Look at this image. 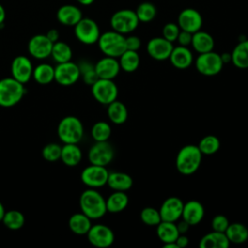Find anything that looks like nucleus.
<instances>
[{
	"mask_svg": "<svg viewBox=\"0 0 248 248\" xmlns=\"http://www.w3.org/2000/svg\"><path fill=\"white\" fill-rule=\"evenodd\" d=\"M202 154L198 145L187 144L180 148L175 158V167L179 173L191 175L195 173L202 164Z\"/></svg>",
	"mask_w": 248,
	"mask_h": 248,
	"instance_id": "nucleus-1",
	"label": "nucleus"
},
{
	"mask_svg": "<svg viewBox=\"0 0 248 248\" xmlns=\"http://www.w3.org/2000/svg\"><path fill=\"white\" fill-rule=\"evenodd\" d=\"M79 207L81 212L91 220L100 219L108 212L105 198L93 188H88L81 193Z\"/></svg>",
	"mask_w": 248,
	"mask_h": 248,
	"instance_id": "nucleus-2",
	"label": "nucleus"
},
{
	"mask_svg": "<svg viewBox=\"0 0 248 248\" xmlns=\"http://www.w3.org/2000/svg\"><path fill=\"white\" fill-rule=\"evenodd\" d=\"M83 133L82 122L74 115L63 117L57 126V136L63 143H78Z\"/></svg>",
	"mask_w": 248,
	"mask_h": 248,
	"instance_id": "nucleus-3",
	"label": "nucleus"
},
{
	"mask_svg": "<svg viewBox=\"0 0 248 248\" xmlns=\"http://www.w3.org/2000/svg\"><path fill=\"white\" fill-rule=\"evenodd\" d=\"M97 43L100 50L106 56L119 58V56L126 50L125 35L114 30L102 33Z\"/></svg>",
	"mask_w": 248,
	"mask_h": 248,
	"instance_id": "nucleus-4",
	"label": "nucleus"
},
{
	"mask_svg": "<svg viewBox=\"0 0 248 248\" xmlns=\"http://www.w3.org/2000/svg\"><path fill=\"white\" fill-rule=\"evenodd\" d=\"M25 94L24 84L14 78L0 79V106L4 108L14 107L18 104Z\"/></svg>",
	"mask_w": 248,
	"mask_h": 248,
	"instance_id": "nucleus-5",
	"label": "nucleus"
},
{
	"mask_svg": "<svg viewBox=\"0 0 248 248\" xmlns=\"http://www.w3.org/2000/svg\"><path fill=\"white\" fill-rule=\"evenodd\" d=\"M109 23L112 30L126 35L138 28L140 20L135 11L131 9H121L112 14Z\"/></svg>",
	"mask_w": 248,
	"mask_h": 248,
	"instance_id": "nucleus-6",
	"label": "nucleus"
},
{
	"mask_svg": "<svg viewBox=\"0 0 248 248\" xmlns=\"http://www.w3.org/2000/svg\"><path fill=\"white\" fill-rule=\"evenodd\" d=\"M91 93L98 103L108 106L117 100L118 88L113 79L98 78L91 85Z\"/></svg>",
	"mask_w": 248,
	"mask_h": 248,
	"instance_id": "nucleus-7",
	"label": "nucleus"
},
{
	"mask_svg": "<svg viewBox=\"0 0 248 248\" xmlns=\"http://www.w3.org/2000/svg\"><path fill=\"white\" fill-rule=\"evenodd\" d=\"M74 33L76 38L84 45L96 44L101 35L99 25L90 17H82L74 26Z\"/></svg>",
	"mask_w": 248,
	"mask_h": 248,
	"instance_id": "nucleus-8",
	"label": "nucleus"
},
{
	"mask_svg": "<svg viewBox=\"0 0 248 248\" xmlns=\"http://www.w3.org/2000/svg\"><path fill=\"white\" fill-rule=\"evenodd\" d=\"M195 66L198 72L203 76H215L219 74L224 66L221 55L213 50L200 53L195 60Z\"/></svg>",
	"mask_w": 248,
	"mask_h": 248,
	"instance_id": "nucleus-9",
	"label": "nucleus"
},
{
	"mask_svg": "<svg viewBox=\"0 0 248 248\" xmlns=\"http://www.w3.org/2000/svg\"><path fill=\"white\" fill-rule=\"evenodd\" d=\"M108 170L104 166L90 164L80 173V180L88 188L98 189L107 185Z\"/></svg>",
	"mask_w": 248,
	"mask_h": 248,
	"instance_id": "nucleus-10",
	"label": "nucleus"
},
{
	"mask_svg": "<svg viewBox=\"0 0 248 248\" xmlns=\"http://www.w3.org/2000/svg\"><path fill=\"white\" fill-rule=\"evenodd\" d=\"M80 78V73L78 63L68 61L58 63L54 67V80L63 86L75 84Z\"/></svg>",
	"mask_w": 248,
	"mask_h": 248,
	"instance_id": "nucleus-11",
	"label": "nucleus"
},
{
	"mask_svg": "<svg viewBox=\"0 0 248 248\" xmlns=\"http://www.w3.org/2000/svg\"><path fill=\"white\" fill-rule=\"evenodd\" d=\"M114 158V149L108 141H95L89 148L88 160L90 164L107 167Z\"/></svg>",
	"mask_w": 248,
	"mask_h": 248,
	"instance_id": "nucleus-12",
	"label": "nucleus"
},
{
	"mask_svg": "<svg viewBox=\"0 0 248 248\" xmlns=\"http://www.w3.org/2000/svg\"><path fill=\"white\" fill-rule=\"evenodd\" d=\"M86 235L89 243L97 248H107L114 242V232L104 224L92 225Z\"/></svg>",
	"mask_w": 248,
	"mask_h": 248,
	"instance_id": "nucleus-13",
	"label": "nucleus"
},
{
	"mask_svg": "<svg viewBox=\"0 0 248 248\" xmlns=\"http://www.w3.org/2000/svg\"><path fill=\"white\" fill-rule=\"evenodd\" d=\"M177 24L181 30L195 33L202 26V16L200 12L193 8L183 9L177 16Z\"/></svg>",
	"mask_w": 248,
	"mask_h": 248,
	"instance_id": "nucleus-14",
	"label": "nucleus"
},
{
	"mask_svg": "<svg viewBox=\"0 0 248 248\" xmlns=\"http://www.w3.org/2000/svg\"><path fill=\"white\" fill-rule=\"evenodd\" d=\"M53 43L46 34H37L33 36L27 45L28 52L36 59H45L50 56Z\"/></svg>",
	"mask_w": 248,
	"mask_h": 248,
	"instance_id": "nucleus-15",
	"label": "nucleus"
},
{
	"mask_svg": "<svg viewBox=\"0 0 248 248\" xmlns=\"http://www.w3.org/2000/svg\"><path fill=\"white\" fill-rule=\"evenodd\" d=\"M173 45L164 37H154L150 39L146 45V51L148 55L158 61L169 59Z\"/></svg>",
	"mask_w": 248,
	"mask_h": 248,
	"instance_id": "nucleus-16",
	"label": "nucleus"
},
{
	"mask_svg": "<svg viewBox=\"0 0 248 248\" xmlns=\"http://www.w3.org/2000/svg\"><path fill=\"white\" fill-rule=\"evenodd\" d=\"M33 69L32 62L28 57L24 55L16 56L11 64L12 78L20 83L25 84L32 78Z\"/></svg>",
	"mask_w": 248,
	"mask_h": 248,
	"instance_id": "nucleus-17",
	"label": "nucleus"
},
{
	"mask_svg": "<svg viewBox=\"0 0 248 248\" xmlns=\"http://www.w3.org/2000/svg\"><path fill=\"white\" fill-rule=\"evenodd\" d=\"M184 202L177 197H169L161 204L159 212L162 221L176 222L181 218Z\"/></svg>",
	"mask_w": 248,
	"mask_h": 248,
	"instance_id": "nucleus-18",
	"label": "nucleus"
},
{
	"mask_svg": "<svg viewBox=\"0 0 248 248\" xmlns=\"http://www.w3.org/2000/svg\"><path fill=\"white\" fill-rule=\"evenodd\" d=\"M120 65L117 58L106 56L98 60L95 64V71L99 78L113 79L120 72Z\"/></svg>",
	"mask_w": 248,
	"mask_h": 248,
	"instance_id": "nucleus-19",
	"label": "nucleus"
},
{
	"mask_svg": "<svg viewBox=\"0 0 248 248\" xmlns=\"http://www.w3.org/2000/svg\"><path fill=\"white\" fill-rule=\"evenodd\" d=\"M204 217V207L199 201L191 200L184 202L181 218L190 226H196Z\"/></svg>",
	"mask_w": 248,
	"mask_h": 248,
	"instance_id": "nucleus-20",
	"label": "nucleus"
},
{
	"mask_svg": "<svg viewBox=\"0 0 248 248\" xmlns=\"http://www.w3.org/2000/svg\"><path fill=\"white\" fill-rule=\"evenodd\" d=\"M169 60L170 64L176 69L184 70L193 64L194 56L188 46L178 45L177 46H173Z\"/></svg>",
	"mask_w": 248,
	"mask_h": 248,
	"instance_id": "nucleus-21",
	"label": "nucleus"
},
{
	"mask_svg": "<svg viewBox=\"0 0 248 248\" xmlns=\"http://www.w3.org/2000/svg\"><path fill=\"white\" fill-rule=\"evenodd\" d=\"M57 20L66 26H75L83 16L80 9L75 5L66 4L61 6L56 13Z\"/></svg>",
	"mask_w": 248,
	"mask_h": 248,
	"instance_id": "nucleus-22",
	"label": "nucleus"
},
{
	"mask_svg": "<svg viewBox=\"0 0 248 248\" xmlns=\"http://www.w3.org/2000/svg\"><path fill=\"white\" fill-rule=\"evenodd\" d=\"M107 185L113 191L126 192L133 186V178L130 174L123 171L108 172Z\"/></svg>",
	"mask_w": 248,
	"mask_h": 248,
	"instance_id": "nucleus-23",
	"label": "nucleus"
},
{
	"mask_svg": "<svg viewBox=\"0 0 248 248\" xmlns=\"http://www.w3.org/2000/svg\"><path fill=\"white\" fill-rule=\"evenodd\" d=\"M230 244L225 232L212 231L201 238L199 246L201 248H228Z\"/></svg>",
	"mask_w": 248,
	"mask_h": 248,
	"instance_id": "nucleus-24",
	"label": "nucleus"
},
{
	"mask_svg": "<svg viewBox=\"0 0 248 248\" xmlns=\"http://www.w3.org/2000/svg\"><path fill=\"white\" fill-rule=\"evenodd\" d=\"M214 45L213 37L205 31L199 30L192 35L191 46L199 54L213 50Z\"/></svg>",
	"mask_w": 248,
	"mask_h": 248,
	"instance_id": "nucleus-25",
	"label": "nucleus"
},
{
	"mask_svg": "<svg viewBox=\"0 0 248 248\" xmlns=\"http://www.w3.org/2000/svg\"><path fill=\"white\" fill-rule=\"evenodd\" d=\"M82 158L81 149L78 143H64L61 148L60 159L62 163L68 167H75L78 165Z\"/></svg>",
	"mask_w": 248,
	"mask_h": 248,
	"instance_id": "nucleus-26",
	"label": "nucleus"
},
{
	"mask_svg": "<svg viewBox=\"0 0 248 248\" xmlns=\"http://www.w3.org/2000/svg\"><path fill=\"white\" fill-rule=\"evenodd\" d=\"M70 230L78 235H86L91 228V219L82 212L73 214L68 222Z\"/></svg>",
	"mask_w": 248,
	"mask_h": 248,
	"instance_id": "nucleus-27",
	"label": "nucleus"
},
{
	"mask_svg": "<svg viewBox=\"0 0 248 248\" xmlns=\"http://www.w3.org/2000/svg\"><path fill=\"white\" fill-rule=\"evenodd\" d=\"M129 203V197L126 192L114 191L106 200L107 211L110 213H119L123 211Z\"/></svg>",
	"mask_w": 248,
	"mask_h": 248,
	"instance_id": "nucleus-28",
	"label": "nucleus"
},
{
	"mask_svg": "<svg viewBox=\"0 0 248 248\" xmlns=\"http://www.w3.org/2000/svg\"><path fill=\"white\" fill-rule=\"evenodd\" d=\"M107 113L110 122L116 125L125 123L128 118L127 107L118 100H115L108 105Z\"/></svg>",
	"mask_w": 248,
	"mask_h": 248,
	"instance_id": "nucleus-29",
	"label": "nucleus"
},
{
	"mask_svg": "<svg viewBox=\"0 0 248 248\" xmlns=\"http://www.w3.org/2000/svg\"><path fill=\"white\" fill-rule=\"evenodd\" d=\"M156 232L159 239L165 244L170 242H175L179 235L176 224L174 222L161 221L156 226Z\"/></svg>",
	"mask_w": 248,
	"mask_h": 248,
	"instance_id": "nucleus-30",
	"label": "nucleus"
},
{
	"mask_svg": "<svg viewBox=\"0 0 248 248\" xmlns=\"http://www.w3.org/2000/svg\"><path fill=\"white\" fill-rule=\"evenodd\" d=\"M225 233L229 241L233 244H241L248 239V229L242 223H230Z\"/></svg>",
	"mask_w": 248,
	"mask_h": 248,
	"instance_id": "nucleus-31",
	"label": "nucleus"
},
{
	"mask_svg": "<svg viewBox=\"0 0 248 248\" xmlns=\"http://www.w3.org/2000/svg\"><path fill=\"white\" fill-rule=\"evenodd\" d=\"M232 63L239 69L248 68V40L240 41L231 52Z\"/></svg>",
	"mask_w": 248,
	"mask_h": 248,
	"instance_id": "nucleus-32",
	"label": "nucleus"
},
{
	"mask_svg": "<svg viewBox=\"0 0 248 248\" xmlns=\"http://www.w3.org/2000/svg\"><path fill=\"white\" fill-rule=\"evenodd\" d=\"M32 78L39 84H48L54 80V67L47 63H41L33 69Z\"/></svg>",
	"mask_w": 248,
	"mask_h": 248,
	"instance_id": "nucleus-33",
	"label": "nucleus"
},
{
	"mask_svg": "<svg viewBox=\"0 0 248 248\" xmlns=\"http://www.w3.org/2000/svg\"><path fill=\"white\" fill-rule=\"evenodd\" d=\"M119 65L120 69L126 73H133L135 72L140 62V55L138 51L126 49L120 56H119Z\"/></svg>",
	"mask_w": 248,
	"mask_h": 248,
	"instance_id": "nucleus-34",
	"label": "nucleus"
},
{
	"mask_svg": "<svg viewBox=\"0 0 248 248\" xmlns=\"http://www.w3.org/2000/svg\"><path fill=\"white\" fill-rule=\"evenodd\" d=\"M50 56L57 64L68 62V61H71L72 59L73 51L71 46L67 43L57 41L52 45Z\"/></svg>",
	"mask_w": 248,
	"mask_h": 248,
	"instance_id": "nucleus-35",
	"label": "nucleus"
},
{
	"mask_svg": "<svg viewBox=\"0 0 248 248\" xmlns=\"http://www.w3.org/2000/svg\"><path fill=\"white\" fill-rule=\"evenodd\" d=\"M2 222L6 228L13 230V231H16L23 227V225L25 223V217H24L23 213H21L20 211L12 209V210L5 212Z\"/></svg>",
	"mask_w": 248,
	"mask_h": 248,
	"instance_id": "nucleus-36",
	"label": "nucleus"
},
{
	"mask_svg": "<svg viewBox=\"0 0 248 248\" xmlns=\"http://www.w3.org/2000/svg\"><path fill=\"white\" fill-rule=\"evenodd\" d=\"M220 146V140L214 135H207L203 137L198 144V147L202 155H212L219 150Z\"/></svg>",
	"mask_w": 248,
	"mask_h": 248,
	"instance_id": "nucleus-37",
	"label": "nucleus"
},
{
	"mask_svg": "<svg viewBox=\"0 0 248 248\" xmlns=\"http://www.w3.org/2000/svg\"><path fill=\"white\" fill-rule=\"evenodd\" d=\"M135 12L140 22H144V23L152 21L157 15V9L155 5L151 2L140 3L137 7Z\"/></svg>",
	"mask_w": 248,
	"mask_h": 248,
	"instance_id": "nucleus-38",
	"label": "nucleus"
},
{
	"mask_svg": "<svg viewBox=\"0 0 248 248\" xmlns=\"http://www.w3.org/2000/svg\"><path fill=\"white\" fill-rule=\"evenodd\" d=\"M80 78H82L83 82L87 85H92L96 80L99 78L97 76V73L95 71V65L90 63L89 61L82 60L78 64Z\"/></svg>",
	"mask_w": 248,
	"mask_h": 248,
	"instance_id": "nucleus-39",
	"label": "nucleus"
},
{
	"mask_svg": "<svg viewBox=\"0 0 248 248\" xmlns=\"http://www.w3.org/2000/svg\"><path fill=\"white\" fill-rule=\"evenodd\" d=\"M91 136L95 141H106L111 136V127L106 121H98L91 128Z\"/></svg>",
	"mask_w": 248,
	"mask_h": 248,
	"instance_id": "nucleus-40",
	"label": "nucleus"
},
{
	"mask_svg": "<svg viewBox=\"0 0 248 248\" xmlns=\"http://www.w3.org/2000/svg\"><path fill=\"white\" fill-rule=\"evenodd\" d=\"M140 217L142 223L151 227H156L162 221L159 210L151 206H146L142 208Z\"/></svg>",
	"mask_w": 248,
	"mask_h": 248,
	"instance_id": "nucleus-41",
	"label": "nucleus"
},
{
	"mask_svg": "<svg viewBox=\"0 0 248 248\" xmlns=\"http://www.w3.org/2000/svg\"><path fill=\"white\" fill-rule=\"evenodd\" d=\"M61 148L62 146L59 145L58 143H54V142L47 143L46 145L44 146L42 150V156L46 161L55 162L60 159Z\"/></svg>",
	"mask_w": 248,
	"mask_h": 248,
	"instance_id": "nucleus-42",
	"label": "nucleus"
},
{
	"mask_svg": "<svg viewBox=\"0 0 248 248\" xmlns=\"http://www.w3.org/2000/svg\"><path fill=\"white\" fill-rule=\"evenodd\" d=\"M180 28L177 23L174 22H168L163 26L162 29V37L167 39L168 41L173 43L176 41L178 34L180 32Z\"/></svg>",
	"mask_w": 248,
	"mask_h": 248,
	"instance_id": "nucleus-43",
	"label": "nucleus"
},
{
	"mask_svg": "<svg viewBox=\"0 0 248 248\" xmlns=\"http://www.w3.org/2000/svg\"><path fill=\"white\" fill-rule=\"evenodd\" d=\"M229 225H230L229 219L222 214L215 215L211 220V228L213 231H216V232H225Z\"/></svg>",
	"mask_w": 248,
	"mask_h": 248,
	"instance_id": "nucleus-44",
	"label": "nucleus"
},
{
	"mask_svg": "<svg viewBox=\"0 0 248 248\" xmlns=\"http://www.w3.org/2000/svg\"><path fill=\"white\" fill-rule=\"evenodd\" d=\"M141 46V41L138 36L130 35L126 37V49L138 51Z\"/></svg>",
	"mask_w": 248,
	"mask_h": 248,
	"instance_id": "nucleus-45",
	"label": "nucleus"
},
{
	"mask_svg": "<svg viewBox=\"0 0 248 248\" xmlns=\"http://www.w3.org/2000/svg\"><path fill=\"white\" fill-rule=\"evenodd\" d=\"M192 33L184 31V30H180L178 37L176 39V42L178 43L179 46H191V42H192Z\"/></svg>",
	"mask_w": 248,
	"mask_h": 248,
	"instance_id": "nucleus-46",
	"label": "nucleus"
},
{
	"mask_svg": "<svg viewBox=\"0 0 248 248\" xmlns=\"http://www.w3.org/2000/svg\"><path fill=\"white\" fill-rule=\"evenodd\" d=\"M175 243L178 248H184L189 244V238L186 234H179L175 240Z\"/></svg>",
	"mask_w": 248,
	"mask_h": 248,
	"instance_id": "nucleus-47",
	"label": "nucleus"
},
{
	"mask_svg": "<svg viewBox=\"0 0 248 248\" xmlns=\"http://www.w3.org/2000/svg\"><path fill=\"white\" fill-rule=\"evenodd\" d=\"M176 227H177V230H178L179 234H186L191 226H190L186 221H184V220L182 219L181 221H179V222L176 224Z\"/></svg>",
	"mask_w": 248,
	"mask_h": 248,
	"instance_id": "nucleus-48",
	"label": "nucleus"
},
{
	"mask_svg": "<svg viewBox=\"0 0 248 248\" xmlns=\"http://www.w3.org/2000/svg\"><path fill=\"white\" fill-rule=\"evenodd\" d=\"M46 35V37H47L52 43L57 42L58 39H59V32H58L56 29H54V28L48 30Z\"/></svg>",
	"mask_w": 248,
	"mask_h": 248,
	"instance_id": "nucleus-49",
	"label": "nucleus"
},
{
	"mask_svg": "<svg viewBox=\"0 0 248 248\" xmlns=\"http://www.w3.org/2000/svg\"><path fill=\"white\" fill-rule=\"evenodd\" d=\"M220 55H221V59H222L223 63H224V65L227 64V63H229V62H232V54H231V53H229V52H223V53L220 54Z\"/></svg>",
	"mask_w": 248,
	"mask_h": 248,
	"instance_id": "nucleus-50",
	"label": "nucleus"
},
{
	"mask_svg": "<svg viewBox=\"0 0 248 248\" xmlns=\"http://www.w3.org/2000/svg\"><path fill=\"white\" fill-rule=\"evenodd\" d=\"M5 18H6V12H5L4 7L0 4V26L4 23Z\"/></svg>",
	"mask_w": 248,
	"mask_h": 248,
	"instance_id": "nucleus-51",
	"label": "nucleus"
},
{
	"mask_svg": "<svg viewBox=\"0 0 248 248\" xmlns=\"http://www.w3.org/2000/svg\"><path fill=\"white\" fill-rule=\"evenodd\" d=\"M77 1H78L79 4L83 5V6H89V5L93 4L95 0H77Z\"/></svg>",
	"mask_w": 248,
	"mask_h": 248,
	"instance_id": "nucleus-52",
	"label": "nucleus"
},
{
	"mask_svg": "<svg viewBox=\"0 0 248 248\" xmlns=\"http://www.w3.org/2000/svg\"><path fill=\"white\" fill-rule=\"evenodd\" d=\"M164 248H178L175 242H170V243H165Z\"/></svg>",
	"mask_w": 248,
	"mask_h": 248,
	"instance_id": "nucleus-53",
	"label": "nucleus"
},
{
	"mask_svg": "<svg viewBox=\"0 0 248 248\" xmlns=\"http://www.w3.org/2000/svg\"><path fill=\"white\" fill-rule=\"evenodd\" d=\"M5 208H4V205L2 204V202H0V222L2 221L3 217H4V214H5Z\"/></svg>",
	"mask_w": 248,
	"mask_h": 248,
	"instance_id": "nucleus-54",
	"label": "nucleus"
}]
</instances>
